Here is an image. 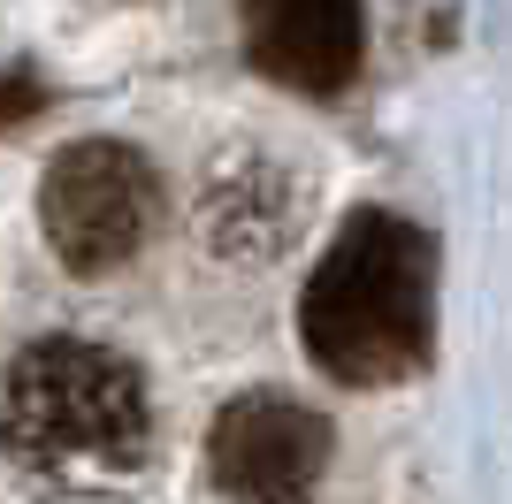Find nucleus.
Returning a JSON list of instances; mask_svg holds the SVG:
<instances>
[{"label":"nucleus","mask_w":512,"mask_h":504,"mask_svg":"<svg viewBox=\"0 0 512 504\" xmlns=\"http://www.w3.org/2000/svg\"><path fill=\"white\" fill-rule=\"evenodd\" d=\"M299 336L329 382L398 390L436 359V237L360 207L299 291Z\"/></svg>","instance_id":"f257e3e1"},{"label":"nucleus","mask_w":512,"mask_h":504,"mask_svg":"<svg viewBox=\"0 0 512 504\" xmlns=\"http://www.w3.org/2000/svg\"><path fill=\"white\" fill-rule=\"evenodd\" d=\"M329 466V420L299 398L253 390L230 398L207 428V474L222 497H299Z\"/></svg>","instance_id":"20e7f679"},{"label":"nucleus","mask_w":512,"mask_h":504,"mask_svg":"<svg viewBox=\"0 0 512 504\" xmlns=\"http://www.w3.org/2000/svg\"><path fill=\"white\" fill-rule=\"evenodd\" d=\"M260 77L306 100H337L367 62V0H237Z\"/></svg>","instance_id":"39448f33"},{"label":"nucleus","mask_w":512,"mask_h":504,"mask_svg":"<svg viewBox=\"0 0 512 504\" xmlns=\"http://www.w3.org/2000/svg\"><path fill=\"white\" fill-rule=\"evenodd\" d=\"M39 222L69 275H115L161 222V176L123 138H77L39 176Z\"/></svg>","instance_id":"7ed1b4c3"},{"label":"nucleus","mask_w":512,"mask_h":504,"mask_svg":"<svg viewBox=\"0 0 512 504\" xmlns=\"http://www.w3.org/2000/svg\"><path fill=\"white\" fill-rule=\"evenodd\" d=\"M0 443L8 459L54 482H115L138 474L153 451V405L123 352L85 336H39L8 367L0 398Z\"/></svg>","instance_id":"f03ea898"}]
</instances>
